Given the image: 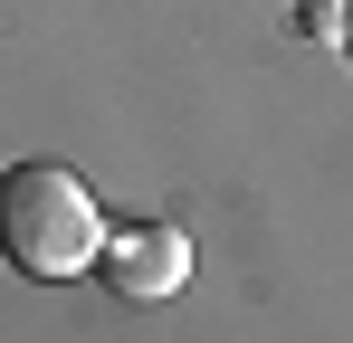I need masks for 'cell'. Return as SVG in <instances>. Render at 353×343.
Returning a JSON list of instances; mask_svg holds the SVG:
<instances>
[{
    "mask_svg": "<svg viewBox=\"0 0 353 343\" xmlns=\"http://www.w3.org/2000/svg\"><path fill=\"white\" fill-rule=\"evenodd\" d=\"M296 29L305 39H353V0H296Z\"/></svg>",
    "mask_w": 353,
    "mask_h": 343,
    "instance_id": "3",
    "label": "cell"
},
{
    "mask_svg": "<svg viewBox=\"0 0 353 343\" xmlns=\"http://www.w3.org/2000/svg\"><path fill=\"white\" fill-rule=\"evenodd\" d=\"M344 48H353V39H344Z\"/></svg>",
    "mask_w": 353,
    "mask_h": 343,
    "instance_id": "4",
    "label": "cell"
},
{
    "mask_svg": "<svg viewBox=\"0 0 353 343\" xmlns=\"http://www.w3.org/2000/svg\"><path fill=\"white\" fill-rule=\"evenodd\" d=\"M96 277L115 286L124 305H163L191 286V238L172 220H143V229H105V258H96Z\"/></svg>",
    "mask_w": 353,
    "mask_h": 343,
    "instance_id": "2",
    "label": "cell"
},
{
    "mask_svg": "<svg viewBox=\"0 0 353 343\" xmlns=\"http://www.w3.org/2000/svg\"><path fill=\"white\" fill-rule=\"evenodd\" d=\"M0 258L19 277H86L105 258V220H96V191L67 163H10L0 172Z\"/></svg>",
    "mask_w": 353,
    "mask_h": 343,
    "instance_id": "1",
    "label": "cell"
}]
</instances>
